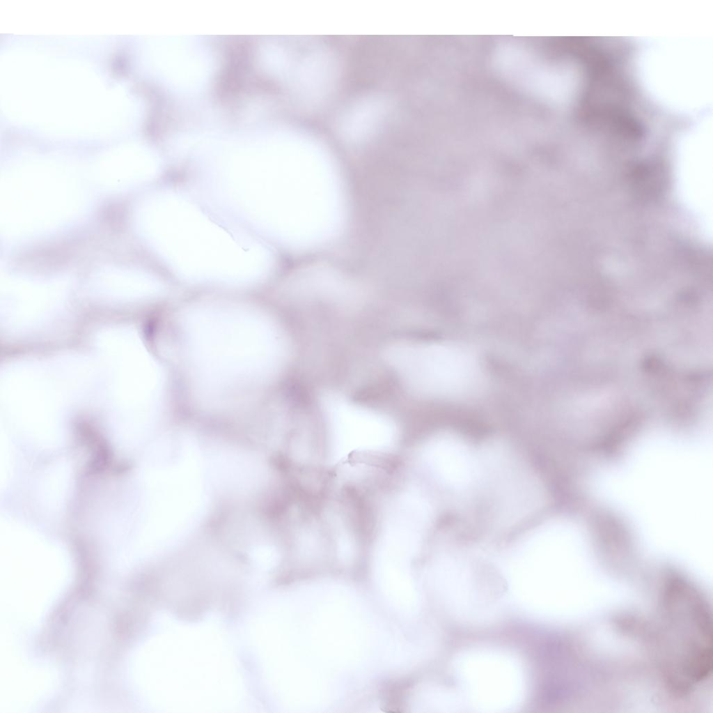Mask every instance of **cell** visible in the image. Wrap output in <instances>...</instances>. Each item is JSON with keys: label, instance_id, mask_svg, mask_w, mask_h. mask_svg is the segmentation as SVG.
<instances>
[{"label": "cell", "instance_id": "6da1fadb", "mask_svg": "<svg viewBox=\"0 0 713 713\" xmlns=\"http://www.w3.org/2000/svg\"><path fill=\"white\" fill-rule=\"evenodd\" d=\"M181 332L192 366L212 384L256 381L274 371L284 357V340L274 324L245 307H193L182 319Z\"/></svg>", "mask_w": 713, "mask_h": 713}, {"label": "cell", "instance_id": "7a4b0ae2", "mask_svg": "<svg viewBox=\"0 0 713 713\" xmlns=\"http://www.w3.org/2000/svg\"><path fill=\"white\" fill-rule=\"evenodd\" d=\"M636 67L643 89L659 106L692 115L712 105V39L648 40Z\"/></svg>", "mask_w": 713, "mask_h": 713}, {"label": "cell", "instance_id": "3957f363", "mask_svg": "<svg viewBox=\"0 0 713 713\" xmlns=\"http://www.w3.org/2000/svg\"><path fill=\"white\" fill-rule=\"evenodd\" d=\"M104 379V401L116 418L141 422L159 411L164 378L138 336L125 328L106 330L97 337Z\"/></svg>", "mask_w": 713, "mask_h": 713}, {"label": "cell", "instance_id": "277c9868", "mask_svg": "<svg viewBox=\"0 0 713 713\" xmlns=\"http://www.w3.org/2000/svg\"><path fill=\"white\" fill-rule=\"evenodd\" d=\"M386 357L407 386L423 396L464 397L476 390L482 379L475 355L455 344H402L390 348Z\"/></svg>", "mask_w": 713, "mask_h": 713}, {"label": "cell", "instance_id": "5b68a950", "mask_svg": "<svg viewBox=\"0 0 713 713\" xmlns=\"http://www.w3.org/2000/svg\"><path fill=\"white\" fill-rule=\"evenodd\" d=\"M674 181L680 203L705 238L712 233V124L707 115L678 136Z\"/></svg>", "mask_w": 713, "mask_h": 713}, {"label": "cell", "instance_id": "8992f818", "mask_svg": "<svg viewBox=\"0 0 713 713\" xmlns=\"http://www.w3.org/2000/svg\"><path fill=\"white\" fill-rule=\"evenodd\" d=\"M322 404L335 460L355 452L383 450L393 444L396 429L386 415L334 394L324 397Z\"/></svg>", "mask_w": 713, "mask_h": 713}, {"label": "cell", "instance_id": "52a82bcc", "mask_svg": "<svg viewBox=\"0 0 713 713\" xmlns=\"http://www.w3.org/2000/svg\"><path fill=\"white\" fill-rule=\"evenodd\" d=\"M421 460L432 480L451 500L460 501L480 486L481 451L456 436L444 434L432 438L422 450Z\"/></svg>", "mask_w": 713, "mask_h": 713}]
</instances>
